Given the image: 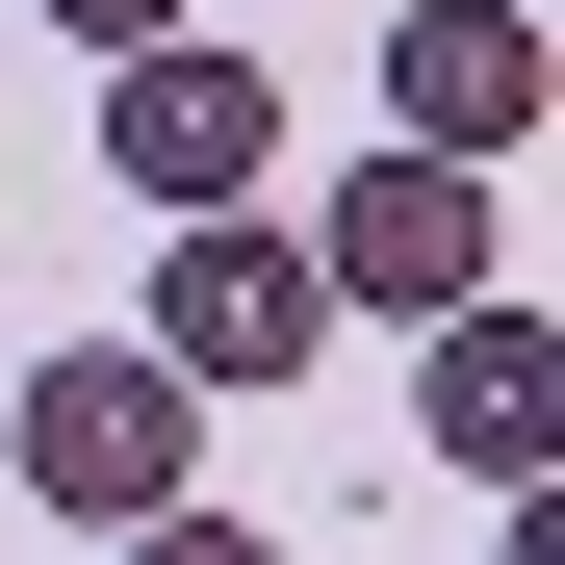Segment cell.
Listing matches in <instances>:
<instances>
[{"label": "cell", "mask_w": 565, "mask_h": 565, "mask_svg": "<svg viewBox=\"0 0 565 565\" xmlns=\"http://www.w3.org/2000/svg\"><path fill=\"white\" fill-rule=\"evenodd\" d=\"M104 180H129V206H257V180H282V77L206 52V26L104 52Z\"/></svg>", "instance_id": "obj_1"}, {"label": "cell", "mask_w": 565, "mask_h": 565, "mask_svg": "<svg viewBox=\"0 0 565 565\" xmlns=\"http://www.w3.org/2000/svg\"><path fill=\"white\" fill-rule=\"evenodd\" d=\"M334 334V282H309V232H257V206H206V232H180L154 257V386H282V360H309Z\"/></svg>", "instance_id": "obj_2"}, {"label": "cell", "mask_w": 565, "mask_h": 565, "mask_svg": "<svg viewBox=\"0 0 565 565\" xmlns=\"http://www.w3.org/2000/svg\"><path fill=\"white\" fill-rule=\"evenodd\" d=\"M180 412H206V386H154V360L104 334V360H26V412H0V462H26V489L52 514H180Z\"/></svg>", "instance_id": "obj_3"}, {"label": "cell", "mask_w": 565, "mask_h": 565, "mask_svg": "<svg viewBox=\"0 0 565 565\" xmlns=\"http://www.w3.org/2000/svg\"><path fill=\"white\" fill-rule=\"evenodd\" d=\"M489 257H514V232H489V180H462V154H360V180H334V232H309L334 309H412V334H437V309H489Z\"/></svg>", "instance_id": "obj_4"}, {"label": "cell", "mask_w": 565, "mask_h": 565, "mask_svg": "<svg viewBox=\"0 0 565 565\" xmlns=\"http://www.w3.org/2000/svg\"><path fill=\"white\" fill-rule=\"evenodd\" d=\"M412 437L462 462V489H540V462H565V334L514 309V282H489V309H437V360H412Z\"/></svg>", "instance_id": "obj_5"}, {"label": "cell", "mask_w": 565, "mask_h": 565, "mask_svg": "<svg viewBox=\"0 0 565 565\" xmlns=\"http://www.w3.org/2000/svg\"><path fill=\"white\" fill-rule=\"evenodd\" d=\"M386 154H462V180H489L514 129H540V26H514V0H412V26H386Z\"/></svg>", "instance_id": "obj_6"}, {"label": "cell", "mask_w": 565, "mask_h": 565, "mask_svg": "<svg viewBox=\"0 0 565 565\" xmlns=\"http://www.w3.org/2000/svg\"><path fill=\"white\" fill-rule=\"evenodd\" d=\"M129 565H257V514H129Z\"/></svg>", "instance_id": "obj_7"}, {"label": "cell", "mask_w": 565, "mask_h": 565, "mask_svg": "<svg viewBox=\"0 0 565 565\" xmlns=\"http://www.w3.org/2000/svg\"><path fill=\"white\" fill-rule=\"evenodd\" d=\"M52 26H77V52H154V26H180V0H52Z\"/></svg>", "instance_id": "obj_8"}]
</instances>
